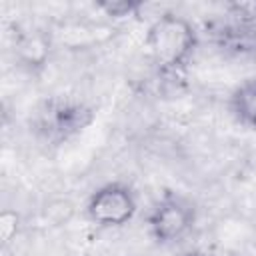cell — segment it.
<instances>
[{"label": "cell", "instance_id": "obj_1", "mask_svg": "<svg viewBox=\"0 0 256 256\" xmlns=\"http://www.w3.org/2000/svg\"><path fill=\"white\" fill-rule=\"evenodd\" d=\"M144 42L150 58L162 72H180L198 48V32L188 18L166 12L148 26Z\"/></svg>", "mask_w": 256, "mask_h": 256}, {"label": "cell", "instance_id": "obj_2", "mask_svg": "<svg viewBox=\"0 0 256 256\" xmlns=\"http://www.w3.org/2000/svg\"><path fill=\"white\" fill-rule=\"evenodd\" d=\"M94 120V112L84 102L72 98H48L34 116L36 132L48 142H62L82 132Z\"/></svg>", "mask_w": 256, "mask_h": 256}, {"label": "cell", "instance_id": "obj_3", "mask_svg": "<svg viewBox=\"0 0 256 256\" xmlns=\"http://www.w3.org/2000/svg\"><path fill=\"white\" fill-rule=\"evenodd\" d=\"M194 224L196 206L176 192H164L148 214V230L158 244H174L182 240Z\"/></svg>", "mask_w": 256, "mask_h": 256}, {"label": "cell", "instance_id": "obj_4", "mask_svg": "<svg viewBox=\"0 0 256 256\" xmlns=\"http://www.w3.org/2000/svg\"><path fill=\"white\" fill-rule=\"evenodd\" d=\"M138 212V198L132 186L124 182H108L96 188L86 202V216L100 228H120Z\"/></svg>", "mask_w": 256, "mask_h": 256}, {"label": "cell", "instance_id": "obj_5", "mask_svg": "<svg viewBox=\"0 0 256 256\" xmlns=\"http://www.w3.org/2000/svg\"><path fill=\"white\" fill-rule=\"evenodd\" d=\"M230 112L234 120L248 128L256 130V76L242 80L230 94Z\"/></svg>", "mask_w": 256, "mask_h": 256}, {"label": "cell", "instance_id": "obj_6", "mask_svg": "<svg viewBox=\"0 0 256 256\" xmlns=\"http://www.w3.org/2000/svg\"><path fill=\"white\" fill-rule=\"evenodd\" d=\"M96 8L110 18H126V16H136L142 4L132 0H104V2H98Z\"/></svg>", "mask_w": 256, "mask_h": 256}, {"label": "cell", "instance_id": "obj_7", "mask_svg": "<svg viewBox=\"0 0 256 256\" xmlns=\"http://www.w3.org/2000/svg\"><path fill=\"white\" fill-rule=\"evenodd\" d=\"M0 234L2 244H10L18 234V214L12 210H4L0 216Z\"/></svg>", "mask_w": 256, "mask_h": 256}, {"label": "cell", "instance_id": "obj_8", "mask_svg": "<svg viewBox=\"0 0 256 256\" xmlns=\"http://www.w3.org/2000/svg\"><path fill=\"white\" fill-rule=\"evenodd\" d=\"M182 256H216V254H208V252H186Z\"/></svg>", "mask_w": 256, "mask_h": 256}]
</instances>
